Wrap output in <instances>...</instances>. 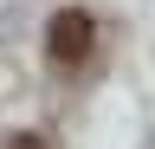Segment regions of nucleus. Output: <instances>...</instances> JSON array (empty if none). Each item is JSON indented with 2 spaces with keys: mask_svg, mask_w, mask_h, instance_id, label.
<instances>
[{
  "mask_svg": "<svg viewBox=\"0 0 155 149\" xmlns=\"http://www.w3.org/2000/svg\"><path fill=\"white\" fill-rule=\"evenodd\" d=\"M91 46H97V20H91V13H78V7L52 13V26H45V59H52L58 71H78V65L91 59Z\"/></svg>",
  "mask_w": 155,
  "mask_h": 149,
  "instance_id": "nucleus-1",
  "label": "nucleus"
},
{
  "mask_svg": "<svg viewBox=\"0 0 155 149\" xmlns=\"http://www.w3.org/2000/svg\"><path fill=\"white\" fill-rule=\"evenodd\" d=\"M7 149H45V136H13Z\"/></svg>",
  "mask_w": 155,
  "mask_h": 149,
  "instance_id": "nucleus-2",
  "label": "nucleus"
}]
</instances>
